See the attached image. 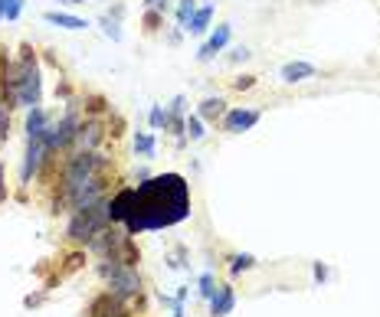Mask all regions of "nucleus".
<instances>
[{"label":"nucleus","instance_id":"nucleus-1","mask_svg":"<svg viewBox=\"0 0 380 317\" xmlns=\"http://www.w3.org/2000/svg\"><path fill=\"white\" fill-rule=\"evenodd\" d=\"M190 216V183L180 173H158L135 186V206L125 229L131 236L178 226Z\"/></svg>","mask_w":380,"mask_h":317},{"label":"nucleus","instance_id":"nucleus-2","mask_svg":"<svg viewBox=\"0 0 380 317\" xmlns=\"http://www.w3.org/2000/svg\"><path fill=\"white\" fill-rule=\"evenodd\" d=\"M108 222H112L108 220V200H99V203H92V206L73 209V216L66 222V239H69V242L89 245Z\"/></svg>","mask_w":380,"mask_h":317},{"label":"nucleus","instance_id":"nucleus-3","mask_svg":"<svg viewBox=\"0 0 380 317\" xmlns=\"http://www.w3.org/2000/svg\"><path fill=\"white\" fill-rule=\"evenodd\" d=\"M20 92H17V105L23 108H37L39 98H43V79H39V62H37V49L33 46H20Z\"/></svg>","mask_w":380,"mask_h":317},{"label":"nucleus","instance_id":"nucleus-4","mask_svg":"<svg viewBox=\"0 0 380 317\" xmlns=\"http://www.w3.org/2000/svg\"><path fill=\"white\" fill-rule=\"evenodd\" d=\"M99 275L105 278L108 291H112L122 305H125L128 298H138L141 294V275L135 269H128V265H118L115 258H102Z\"/></svg>","mask_w":380,"mask_h":317},{"label":"nucleus","instance_id":"nucleus-5","mask_svg":"<svg viewBox=\"0 0 380 317\" xmlns=\"http://www.w3.org/2000/svg\"><path fill=\"white\" fill-rule=\"evenodd\" d=\"M108 171V160L102 157L99 151H76L73 157L66 160L63 167V183H59V190H69L73 183L86 180L92 173H105Z\"/></svg>","mask_w":380,"mask_h":317},{"label":"nucleus","instance_id":"nucleus-6","mask_svg":"<svg viewBox=\"0 0 380 317\" xmlns=\"http://www.w3.org/2000/svg\"><path fill=\"white\" fill-rule=\"evenodd\" d=\"M79 124H82V122H79V115L69 108L63 118H59V122L46 128V135H43V141H46V151H50V154H56V151H63V147L73 144V141H76Z\"/></svg>","mask_w":380,"mask_h":317},{"label":"nucleus","instance_id":"nucleus-7","mask_svg":"<svg viewBox=\"0 0 380 317\" xmlns=\"http://www.w3.org/2000/svg\"><path fill=\"white\" fill-rule=\"evenodd\" d=\"M128 239H131V232H128V229H108V226H105V229H102L99 236L89 242V249L99 258H115L118 252H122V245H125Z\"/></svg>","mask_w":380,"mask_h":317},{"label":"nucleus","instance_id":"nucleus-8","mask_svg":"<svg viewBox=\"0 0 380 317\" xmlns=\"http://www.w3.org/2000/svg\"><path fill=\"white\" fill-rule=\"evenodd\" d=\"M46 141L43 137H37V141H26V154H23V167H20V180L30 183L33 177L39 173V167H43V160H46Z\"/></svg>","mask_w":380,"mask_h":317},{"label":"nucleus","instance_id":"nucleus-9","mask_svg":"<svg viewBox=\"0 0 380 317\" xmlns=\"http://www.w3.org/2000/svg\"><path fill=\"white\" fill-rule=\"evenodd\" d=\"M259 124V111L256 108H233L223 115V131L227 135H243V131H249Z\"/></svg>","mask_w":380,"mask_h":317},{"label":"nucleus","instance_id":"nucleus-10","mask_svg":"<svg viewBox=\"0 0 380 317\" xmlns=\"http://www.w3.org/2000/svg\"><path fill=\"white\" fill-rule=\"evenodd\" d=\"M131 206H135V186H125V190H118V193L108 200V220L125 226L128 216H131Z\"/></svg>","mask_w":380,"mask_h":317},{"label":"nucleus","instance_id":"nucleus-11","mask_svg":"<svg viewBox=\"0 0 380 317\" xmlns=\"http://www.w3.org/2000/svg\"><path fill=\"white\" fill-rule=\"evenodd\" d=\"M102 137H105V128H102V122H95V118H92V122L79 124L76 144H79V151H95Z\"/></svg>","mask_w":380,"mask_h":317},{"label":"nucleus","instance_id":"nucleus-12","mask_svg":"<svg viewBox=\"0 0 380 317\" xmlns=\"http://www.w3.org/2000/svg\"><path fill=\"white\" fill-rule=\"evenodd\" d=\"M229 33H233V26H229V23H220V26H216V30H213V37H210V39H207V43L200 46L197 59H203V62H207V59H213L216 52H220V49H223V46L229 43Z\"/></svg>","mask_w":380,"mask_h":317},{"label":"nucleus","instance_id":"nucleus-13","mask_svg":"<svg viewBox=\"0 0 380 317\" xmlns=\"http://www.w3.org/2000/svg\"><path fill=\"white\" fill-rule=\"evenodd\" d=\"M233 307H236V291H233V285H220L216 294L210 298V317H227Z\"/></svg>","mask_w":380,"mask_h":317},{"label":"nucleus","instance_id":"nucleus-14","mask_svg":"<svg viewBox=\"0 0 380 317\" xmlns=\"http://www.w3.org/2000/svg\"><path fill=\"white\" fill-rule=\"evenodd\" d=\"M279 75H282V82L295 86V82H305V79H315V66H312V62L295 59V62H285Z\"/></svg>","mask_w":380,"mask_h":317},{"label":"nucleus","instance_id":"nucleus-15","mask_svg":"<svg viewBox=\"0 0 380 317\" xmlns=\"http://www.w3.org/2000/svg\"><path fill=\"white\" fill-rule=\"evenodd\" d=\"M115 311H122V301H118L112 291H105V294H99V298H92L86 314L89 317H112Z\"/></svg>","mask_w":380,"mask_h":317},{"label":"nucleus","instance_id":"nucleus-16","mask_svg":"<svg viewBox=\"0 0 380 317\" xmlns=\"http://www.w3.org/2000/svg\"><path fill=\"white\" fill-rule=\"evenodd\" d=\"M46 128H50V118H46V111L39 108H30V115H26V141H37V137L46 135Z\"/></svg>","mask_w":380,"mask_h":317},{"label":"nucleus","instance_id":"nucleus-17","mask_svg":"<svg viewBox=\"0 0 380 317\" xmlns=\"http://www.w3.org/2000/svg\"><path fill=\"white\" fill-rule=\"evenodd\" d=\"M43 20L53 26H63V30H86V26H89V20H82L76 13H63V10H50Z\"/></svg>","mask_w":380,"mask_h":317},{"label":"nucleus","instance_id":"nucleus-18","mask_svg":"<svg viewBox=\"0 0 380 317\" xmlns=\"http://www.w3.org/2000/svg\"><path fill=\"white\" fill-rule=\"evenodd\" d=\"M197 115H200L203 122H216V118H223V115H227V102H223L220 95H216V98H203V105H200Z\"/></svg>","mask_w":380,"mask_h":317},{"label":"nucleus","instance_id":"nucleus-19","mask_svg":"<svg viewBox=\"0 0 380 317\" xmlns=\"http://www.w3.org/2000/svg\"><path fill=\"white\" fill-rule=\"evenodd\" d=\"M210 20H213V7L207 3V7H197V13L190 17V33H207V26H210Z\"/></svg>","mask_w":380,"mask_h":317},{"label":"nucleus","instance_id":"nucleus-20","mask_svg":"<svg viewBox=\"0 0 380 317\" xmlns=\"http://www.w3.org/2000/svg\"><path fill=\"white\" fill-rule=\"evenodd\" d=\"M115 262H118V265H128V269H135V265H138V262H141L138 245H135V242H131V239H128V242L122 245V252L115 256Z\"/></svg>","mask_w":380,"mask_h":317},{"label":"nucleus","instance_id":"nucleus-21","mask_svg":"<svg viewBox=\"0 0 380 317\" xmlns=\"http://www.w3.org/2000/svg\"><path fill=\"white\" fill-rule=\"evenodd\" d=\"M135 151H138L141 157H154V151H158V141H154V135H148V131H138V135H135Z\"/></svg>","mask_w":380,"mask_h":317},{"label":"nucleus","instance_id":"nucleus-22","mask_svg":"<svg viewBox=\"0 0 380 317\" xmlns=\"http://www.w3.org/2000/svg\"><path fill=\"white\" fill-rule=\"evenodd\" d=\"M256 265V256H249V252H240V256L229 258V275L236 278V275H243V271H249Z\"/></svg>","mask_w":380,"mask_h":317},{"label":"nucleus","instance_id":"nucleus-23","mask_svg":"<svg viewBox=\"0 0 380 317\" xmlns=\"http://www.w3.org/2000/svg\"><path fill=\"white\" fill-rule=\"evenodd\" d=\"M184 135H187L190 141H203L207 131H203V118H200V115H190L187 122H184Z\"/></svg>","mask_w":380,"mask_h":317},{"label":"nucleus","instance_id":"nucleus-24","mask_svg":"<svg viewBox=\"0 0 380 317\" xmlns=\"http://www.w3.org/2000/svg\"><path fill=\"white\" fill-rule=\"evenodd\" d=\"M197 13V0H180V7H178V26L180 30H187L190 26V17Z\"/></svg>","mask_w":380,"mask_h":317},{"label":"nucleus","instance_id":"nucleus-25","mask_svg":"<svg viewBox=\"0 0 380 317\" xmlns=\"http://www.w3.org/2000/svg\"><path fill=\"white\" fill-rule=\"evenodd\" d=\"M82 265H86V252H69V256H66V262H63V271H59V275H69V271H79V269H82Z\"/></svg>","mask_w":380,"mask_h":317},{"label":"nucleus","instance_id":"nucleus-26","mask_svg":"<svg viewBox=\"0 0 380 317\" xmlns=\"http://www.w3.org/2000/svg\"><path fill=\"white\" fill-rule=\"evenodd\" d=\"M148 122H151V128L154 131H161V128H167V122H171V115H167L161 105H154L151 108V115H148Z\"/></svg>","mask_w":380,"mask_h":317},{"label":"nucleus","instance_id":"nucleus-27","mask_svg":"<svg viewBox=\"0 0 380 317\" xmlns=\"http://www.w3.org/2000/svg\"><path fill=\"white\" fill-rule=\"evenodd\" d=\"M197 285H200V294H203V298H207V301H210V298H213V294H216V288H220V285H216V281H213V275H210V271H203Z\"/></svg>","mask_w":380,"mask_h":317},{"label":"nucleus","instance_id":"nucleus-28","mask_svg":"<svg viewBox=\"0 0 380 317\" xmlns=\"http://www.w3.org/2000/svg\"><path fill=\"white\" fill-rule=\"evenodd\" d=\"M23 13V0H7V23H17Z\"/></svg>","mask_w":380,"mask_h":317},{"label":"nucleus","instance_id":"nucleus-29","mask_svg":"<svg viewBox=\"0 0 380 317\" xmlns=\"http://www.w3.org/2000/svg\"><path fill=\"white\" fill-rule=\"evenodd\" d=\"M102 30H105V37H108V39H115V43L122 39V30H118V23H115L112 17H105V20H102Z\"/></svg>","mask_w":380,"mask_h":317},{"label":"nucleus","instance_id":"nucleus-30","mask_svg":"<svg viewBox=\"0 0 380 317\" xmlns=\"http://www.w3.org/2000/svg\"><path fill=\"white\" fill-rule=\"evenodd\" d=\"M253 86H256V75H240V79L233 82V88H236V92H246V88H253Z\"/></svg>","mask_w":380,"mask_h":317},{"label":"nucleus","instance_id":"nucleus-31","mask_svg":"<svg viewBox=\"0 0 380 317\" xmlns=\"http://www.w3.org/2000/svg\"><path fill=\"white\" fill-rule=\"evenodd\" d=\"M312 275H315V281L321 285V281H328V265L325 262H315V269H312Z\"/></svg>","mask_w":380,"mask_h":317},{"label":"nucleus","instance_id":"nucleus-32","mask_svg":"<svg viewBox=\"0 0 380 317\" xmlns=\"http://www.w3.org/2000/svg\"><path fill=\"white\" fill-rule=\"evenodd\" d=\"M144 26H148V30H158V26H161V13L148 10V17H144Z\"/></svg>","mask_w":380,"mask_h":317},{"label":"nucleus","instance_id":"nucleus-33","mask_svg":"<svg viewBox=\"0 0 380 317\" xmlns=\"http://www.w3.org/2000/svg\"><path fill=\"white\" fill-rule=\"evenodd\" d=\"M89 111H105V98H102V95H92V98H89Z\"/></svg>","mask_w":380,"mask_h":317},{"label":"nucleus","instance_id":"nucleus-34","mask_svg":"<svg viewBox=\"0 0 380 317\" xmlns=\"http://www.w3.org/2000/svg\"><path fill=\"white\" fill-rule=\"evenodd\" d=\"M229 59H233V62H240V59H249V49H246V46L233 49V52H229Z\"/></svg>","mask_w":380,"mask_h":317},{"label":"nucleus","instance_id":"nucleus-35","mask_svg":"<svg viewBox=\"0 0 380 317\" xmlns=\"http://www.w3.org/2000/svg\"><path fill=\"white\" fill-rule=\"evenodd\" d=\"M23 305H26V307H37V305H43V294H30V298H23Z\"/></svg>","mask_w":380,"mask_h":317},{"label":"nucleus","instance_id":"nucleus-36","mask_svg":"<svg viewBox=\"0 0 380 317\" xmlns=\"http://www.w3.org/2000/svg\"><path fill=\"white\" fill-rule=\"evenodd\" d=\"M7 200V183H3V164H0V203Z\"/></svg>","mask_w":380,"mask_h":317},{"label":"nucleus","instance_id":"nucleus-37","mask_svg":"<svg viewBox=\"0 0 380 317\" xmlns=\"http://www.w3.org/2000/svg\"><path fill=\"white\" fill-rule=\"evenodd\" d=\"M122 128H125V122H122V118H115V122H112V137L122 135Z\"/></svg>","mask_w":380,"mask_h":317},{"label":"nucleus","instance_id":"nucleus-38","mask_svg":"<svg viewBox=\"0 0 380 317\" xmlns=\"http://www.w3.org/2000/svg\"><path fill=\"white\" fill-rule=\"evenodd\" d=\"M0 23H7V0H0Z\"/></svg>","mask_w":380,"mask_h":317},{"label":"nucleus","instance_id":"nucleus-39","mask_svg":"<svg viewBox=\"0 0 380 317\" xmlns=\"http://www.w3.org/2000/svg\"><path fill=\"white\" fill-rule=\"evenodd\" d=\"M144 3H148L151 10H161V7H164V0H144Z\"/></svg>","mask_w":380,"mask_h":317},{"label":"nucleus","instance_id":"nucleus-40","mask_svg":"<svg viewBox=\"0 0 380 317\" xmlns=\"http://www.w3.org/2000/svg\"><path fill=\"white\" fill-rule=\"evenodd\" d=\"M315 3H321V0H315Z\"/></svg>","mask_w":380,"mask_h":317}]
</instances>
